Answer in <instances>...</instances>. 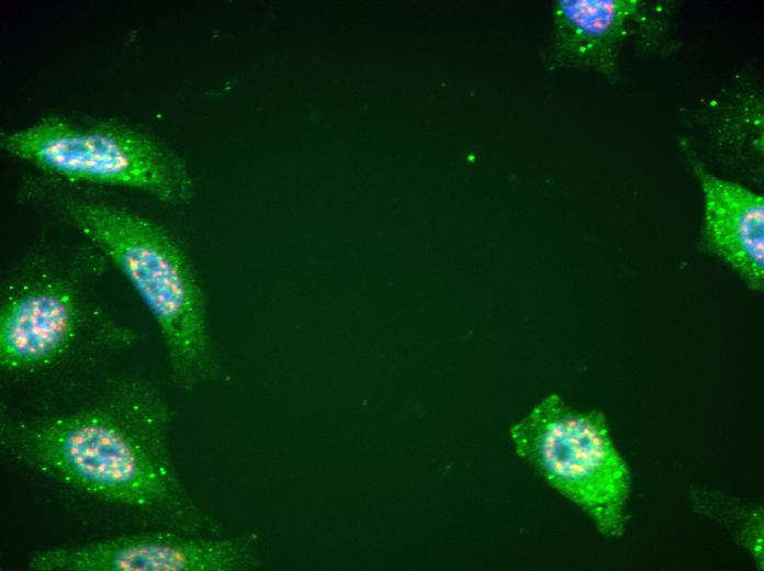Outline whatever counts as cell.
<instances>
[{"label": "cell", "mask_w": 764, "mask_h": 571, "mask_svg": "<svg viewBox=\"0 0 764 571\" xmlns=\"http://www.w3.org/2000/svg\"><path fill=\"white\" fill-rule=\"evenodd\" d=\"M704 195L701 244L754 290L764 281V199L710 173L689 142L682 144Z\"/></svg>", "instance_id": "obj_7"}, {"label": "cell", "mask_w": 764, "mask_h": 571, "mask_svg": "<svg viewBox=\"0 0 764 571\" xmlns=\"http://www.w3.org/2000/svg\"><path fill=\"white\" fill-rule=\"evenodd\" d=\"M58 212L123 275L160 332L171 378L193 391L218 374L206 298L186 251L161 225L130 209L63 194Z\"/></svg>", "instance_id": "obj_2"}, {"label": "cell", "mask_w": 764, "mask_h": 571, "mask_svg": "<svg viewBox=\"0 0 764 571\" xmlns=\"http://www.w3.org/2000/svg\"><path fill=\"white\" fill-rule=\"evenodd\" d=\"M258 536H194L155 531L37 551L35 571H243L259 566Z\"/></svg>", "instance_id": "obj_5"}, {"label": "cell", "mask_w": 764, "mask_h": 571, "mask_svg": "<svg viewBox=\"0 0 764 571\" xmlns=\"http://www.w3.org/2000/svg\"><path fill=\"white\" fill-rule=\"evenodd\" d=\"M74 288L54 276L20 283L1 303L0 363L27 372L53 365L71 348L80 328Z\"/></svg>", "instance_id": "obj_6"}, {"label": "cell", "mask_w": 764, "mask_h": 571, "mask_svg": "<svg viewBox=\"0 0 764 571\" xmlns=\"http://www.w3.org/2000/svg\"><path fill=\"white\" fill-rule=\"evenodd\" d=\"M510 438L517 455L600 534L622 535L630 473L602 412L573 408L551 394L512 427Z\"/></svg>", "instance_id": "obj_4"}, {"label": "cell", "mask_w": 764, "mask_h": 571, "mask_svg": "<svg viewBox=\"0 0 764 571\" xmlns=\"http://www.w3.org/2000/svg\"><path fill=\"white\" fill-rule=\"evenodd\" d=\"M690 500L698 513L724 525L751 552L756 564L763 566V512L760 506L703 488L692 489Z\"/></svg>", "instance_id": "obj_9"}, {"label": "cell", "mask_w": 764, "mask_h": 571, "mask_svg": "<svg viewBox=\"0 0 764 571\" xmlns=\"http://www.w3.org/2000/svg\"><path fill=\"white\" fill-rule=\"evenodd\" d=\"M0 146L66 181L134 189L173 205L193 194L183 160L153 133L120 120L48 114L1 134Z\"/></svg>", "instance_id": "obj_3"}, {"label": "cell", "mask_w": 764, "mask_h": 571, "mask_svg": "<svg viewBox=\"0 0 764 571\" xmlns=\"http://www.w3.org/2000/svg\"><path fill=\"white\" fill-rule=\"evenodd\" d=\"M648 3L639 0H564L554 7L555 58L614 79L620 52L639 29L660 22L651 18Z\"/></svg>", "instance_id": "obj_8"}, {"label": "cell", "mask_w": 764, "mask_h": 571, "mask_svg": "<svg viewBox=\"0 0 764 571\" xmlns=\"http://www.w3.org/2000/svg\"><path fill=\"white\" fill-rule=\"evenodd\" d=\"M171 412L142 379L119 382L101 401L37 421L2 418L1 445L23 464L60 483L162 522L171 530L221 536L191 499L168 443Z\"/></svg>", "instance_id": "obj_1"}]
</instances>
